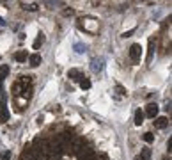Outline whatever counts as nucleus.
<instances>
[{"label":"nucleus","instance_id":"obj_6","mask_svg":"<svg viewBox=\"0 0 172 160\" xmlns=\"http://www.w3.org/2000/svg\"><path fill=\"white\" fill-rule=\"evenodd\" d=\"M29 62H30V66H32V68L39 66V64H41V55H39V53H32V55L29 57Z\"/></svg>","mask_w":172,"mask_h":160},{"label":"nucleus","instance_id":"obj_23","mask_svg":"<svg viewBox=\"0 0 172 160\" xmlns=\"http://www.w3.org/2000/svg\"><path fill=\"white\" fill-rule=\"evenodd\" d=\"M0 59H2V57H0Z\"/></svg>","mask_w":172,"mask_h":160},{"label":"nucleus","instance_id":"obj_11","mask_svg":"<svg viewBox=\"0 0 172 160\" xmlns=\"http://www.w3.org/2000/svg\"><path fill=\"white\" fill-rule=\"evenodd\" d=\"M9 75V68L7 66H2L0 68V86H2V82H4V78ZM0 91H2V87H0Z\"/></svg>","mask_w":172,"mask_h":160},{"label":"nucleus","instance_id":"obj_10","mask_svg":"<svg viewBox=\"0 0 172 160\" xmlns=\"http://www.w3.org/2000/svg\"><path fill=\"white\" fill-rule=\"evenodd\" d=\"M142 123H144V112L138 109V110L135 112V124H137V126H140Z\"/></svg>","mask_w":172,"mask_h":160},{"label":"nucleus","instance_id":"obj_15","mask_svg":"<svg viewBox=\"0 0 172 160\" xmlns=\"http://www.w3.org/2000/svg\"><path fill=\"white\" fill-rule=\"evenodd\" d=\"M142 139H144V141H145V142H147V144H151V142L154 141V135H153L151 132H145V133H144V135H142Z\"/></svg>","mask_w":172,"mask_h":160},{"label":"nucleus","instance_id":"obj_21","mask_svg":"<svg viewBox=\"0 0 172 160\" xmlns=\"http://www.w3.org/2000/svg\"><path fill=\"white\" fill-rule=\"evenodd\" d=\"M167 148H169V153L172 151V137H169V142H167Z\"/></svg>","mask_w":172,"mask_h":160},{"label":"nucleus","instance_id":"obj_2","mask_svg":"<svg viewBox=\"0 0 172 160\" xmlns=\"http://www.w3.org/2000/svg\"><path fill=\"white\" fill-rule=\"evenodd\" d=\"M9 121V110H7V100L6 96L0 102V123H7Z\"/></svg>","mask_w":172,"mask_h":160},{"label":"nucleus","instance_id":"obj_20","mask_svg":"<svg viewBox=\"0 0 172 160\" xmlns=\"http://www.w3.org/2000/svg\"><path fill=\"white\" fill-rule=\"evenodd\" d=\"M133 32H135V29L128 30V32H124V34H122V37H129V36H131V34H133Z\"/></svg>","mask_w":172,"mask_h":160},{"label":"nucleus","instance_id":"obj_14","mask_svg":"<svg viewBox=\"0 0 172 160\" xmlns=\"http://www.w3.org/2000/svg\"><path fill=\"white\" fill-rule=\"evenodd\" d=\"M78 82H80V87H82V89H91V80H89V78L82 77Z\"/></svg>","mask_w":172,"mask_h":160},{"label":"nucleus","instance_id":"obj_17","mask_svg":"<svg viewBox=\"0 0 172 160\" xmlns=\"http://www.w3.org/2000/svg\"><path fill=\"white\" fill-rule=\"evenodd\" d=\"M115 91H117L121 96H126V89L122 87V86H115Z\"/></svg>","mask_w":172,"mask_h":160},{"label":"nucleus","instance_id":"obj_19","mask_svg":"<svg viewBox=\"0 0 172 160\" xmlns=\"http://www.w3.org/2000/svg\"><path fill=\"white\" fill-rule=\"evenodd\" d=\"M2 160H11V151H6L2 155Z\"/></svg>","mask_w":172,"mask_h":160},{"label":"nucleus","instance_id":"obj_9","mask_svg":"<svg viewBox=\"0 0 172 160\" xmlns=\"http://www.w3.org/2000/svg\"><path fill=\"white\" fill-rule=\"evenodd\" d=\"M14 59L18 61V62H25V61H27V52H25V50L16 52V53H14Z\"/></svg>","mask_w":172,"mask_h":160},{"label":"nucleus","instance_id":"obj_13","mask_svg":"<svg viewBox=\"0 0 172 160\" xmlns=\"http://www.w3.org/2000/svg\"><path fill=\"white\" fill-rule=\"evenodd\" d=\"M68 77H69L71 80H80L82 78V75H80L78 69H69V71H68Z\"/></svg>","mask_w":172,"mask_h":160},{"label":"nucleus","instance_id":"obj_3","mask_svg":"<svg viewBox=\"0 0 172 160\" xmlns=\"http://www.w3.org/2000/svg\"><path fill=\"white\" fill-rule=\"evenodd\" d=\"M145 116L151 117V119H154L158 116V105L156 103H149L147 107H145Z\"/></svg>","mask_w":172,"mask_h":160},{"label":"nucleus","instance_id":"obj_18","mask_svg":"<svg viewBox=\"0 0 172 160\" xmlns=\"http://www.w3.org/2000/svg\"><path fill=\"white\" fill-rule=\"evenodd\" d=\"M23 9H27V11H37V4H29V6H23Z\"/></svg>","mask_w":172,"mask_h":160},{"label":"nucleus","instance_id":"obj_7","mask_svg":"<svg viewBox=\"0 0 172 160\" xmlns=\"http://www.w3.org/2000/svg\"><path fill=\"white\" fill-rule=\"evenodd\" d=\"M149 158H151V149L149 148H144L142 153L135 157V160H149Z\"/></svg>","mask_w":172,"mask_h":160},{"label":"nucleus","instance_id":"obj_5","mask_svg":"<svg viewBox=\"0 0 172 160\" xmlns=\"http://www.w3.org/2000/svg\"><path fill=\"white\" fill-rule=\"evenodd\" d=\"M154 126H156V128H167V126H169V119L165 116L156 117V119H154Z\"/></svg>","mask_w":172,"mask_h":160},{"label":"nucleus","instance_id":"obj_1","mask_svg":"<svg viewBox=\"0 0 172 160\" xmlns=\"http://www.w3.org/2000/svg\"><path fill=\"white\" fill-rule=\"evenodd\" d=\"M140 57H142V46L138 43L131 44V46H129V59H131L133 62H138Z\"/></svg>","mask_w":172,"mask_h":160},{"label":"nucleus","instance_id":"obj_12","mask_svg":"<svg viewBox=\"0 0 172 160\" xmlns=\"http://www.w3.org/2000/svg\"><path fill=\"white\" fill-rule=\"evenodd\" d=\"M43 43H44V34L41 32V34L36 37V41H34V50H39V46H41Z\"/></svg>","mask_w":172,"mask_h":160},{"label":"nucleus","instance_id":"obj_16","mask_svg":"<svg viewBox=\"0 0 172 160\" xmlns=\"http://www.w3.org/2000/svg\"><path fill=\"white\" fill-rule=\"evenodd\" d=\"M75 52H76V53H84V52H85V44L76 43L75 44Z\"/></svg>","mask_w":172,"mask_h":160},{"label":"nucleus","instance_id":"obj_4","mask_svg":"<svg viewBox=\"0 0 172 160\" xmlns=\"http://www.w3.org/2000/svg\"><path fill=\"white\" fill-rule=\"evenodd\" d=\"M91 69L94 73H100L103 69V59H94L92 62H91Z\"/></svg>","mask_w":172,"mask_h":160},{"label":"nucleus","instance_id":"obj_8","mask_svg":"<svg viewBox=\"0 0 172 160\" xmlns=\"http://www.w3.org/2000/svg\"><path fill=\"white\" fill-rule=\"evenodd\" d=\"M153 53H154V41L149 39V50H147V59H145V62H147V64L153 61Z\"/></svg>","mask_w":172,"mask_h":160},{"label":"nucleus","instance_id":"obj_22","mask_svg":"<svg viewBox=\"0 0 172 160\" xmlns=\"http://www.w3.org/2000/svg\"><path fill=\"white\" fill-rule=\"evenodd\" d=\"M6 25V22H4V18H0V27H4Z\"/></svg>","mask_w":172,"mask_h":160}]
</instances>
